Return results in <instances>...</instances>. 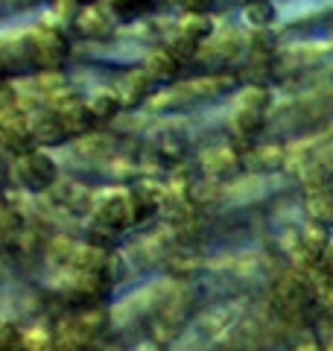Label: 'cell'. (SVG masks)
I'll return each mask as SVG.
<instances>
[{"mask_svg":"<svg viewBox=\"0 0 333 351\" xmlns=\"http://www.w3.org/2000/svg\"><path fill=\"white\" fill-rule=\"evenodd\" d=\"M18 176L24 179L27 188L41 191V188H47V184H53V179H56V164L47 156L27 152V156L21 158V164H18Z\"/></svg>","mask_w":333,"mask_h":351,"instance_id":"6da1fadb","label":"cell"},{"mask_svg":"<svg viewBox=\"0 0 333 351\" xmlns=\"http://www.w3.org/2000/svg\"><path fill=\"white\" fill-rule=\"evenodd\" d=\"M27 132H29V135H36L41 144H59V141L68 138V129H64L62 117H53V114L36 120L32 129H27Z\"/></svg>","mask_w":333,"mask_h":351,"instance_id":"7a4b0ae2","label":"cell"},{"mask_svg":"<svg viewBox=\"0 0 333 351\" xmlns=\"http://www.w3.org/2000/svg\"><path fill=\"white\" fill-rule=\"evenodd\" d=\"M64 53H68V41H64L59 32H47V36L38 38V59H44V62H62Z\"/></svg>","mask_w":333,"mask_h":351,"instance_id":"3957f363","label":"cell"},{"mask_svg":"<svg viewBox=\"0 0 333 351\" xmlns=\"http://www.w3.org/2000/svg\"><path fill=\"white\" fill-rule=\"evenodd\" d=\"M175 71H179V59L170 50H161L149 59V76H155V80H170V76H175Z\"/></svg>","mask_w":333,"mask_h":351,"instance_id":"277c9868","label":"cell"},{"mask_svg":"<svg viewBox=\"0 0 333 351\" xmlns=\"http://www.w3.org/2000/svg\"><path fill=\"white\" fill-rule=\"evenodd\" d=\"M88 108V114L94 117V123L97 120H108V117H114L120 112V100L117 97H111V94H97L91 106H85Z\"/></svg>","mask_w":333,"mask_h":351,"instance_id":"5b68a950","label":"cell"},{"mask_svg":"<svg viewBox=\"0 0 333 351\" xmlns=\"http://www.w3.org/2000/svg\"><path fill=\"white\" fill-rule=\"evenodd\" d=\"M149 94V76L147 73H132L126 82V97L123 103H140Z\"/></svg>","mask_w":333,"mask_h":351,"instance_id":"8992f818","label":"cell"},{"mask_svg":"<svg viewBox=\"0 0 333 351\" xmlns=\"http://www.w3.org/2000/svg\"><path fill=\"white\" fill-rule=\"evenodd\" d=\"M15 232H21V217L12 211V208L0 205V240H3V237H12Z\"/></svg>","mask_w":333,"mask_h":351,"instance_id":"52a82bcc","label":"cell"},{"mask_svg":"<svg viewBox=\"0 0 333 351\" xmlns=\"http://www.w3.org/2000/svg\"><path fill=\"white\" fill-rule=\"evenodd\" d=\"M246 21H249V24H254V27L269 24V21H272V6L263 3V0H254V3L249 6V12H246Z\"/></svg>","mask_w":333,"mask_h":351,"instance_id":"ba28073f","label":"cell"},{"mask_svg":"<svg viewBox=\"0 0 333 351\" xmlns=\"http://www.w3.org/2000/svg\"><path fill=\"white\" fill-rule=\"evenodd\" d=\"M310 214L316 217V223H325L328 226V219H330V202H328V196H316V199H310Z\"/></svg>","mask_w":333,"mask_h":351,"instance_id":"9c48e42d","label":"cell"},{"mask_svg":"<svg viewBox=\"0 0 333 351\" xmlns=\"http://www.w3.org/2000/svg\"><path fill=\"white\" fill-rule=\"evenodd\" d=\"M210 3H214V0H184V6H187V9H193L196 15H202L205 9H210Z\"/></svg>","mask_w":333,"mask_h":351,"instance_id":"30bf717a","label":"cell"}]
</instances>
